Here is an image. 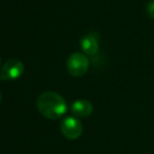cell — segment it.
<instances>
[{"instance_id":"1","label":"cell","mask_w":154,"mask_h":154,"mask_svg":"<svg viewBox=\"0 0 154 154\" xmlns=\"http://www.w3.org/2000/svg\"><path fill=\"white\" fill-rule=\"evenodd\" d=\"M39 112L48 119H58L66 113L67 105L61 95L54 91L44 92L37 99Z\"/></svg>"},{"instance_id":"2","label":"cell","mask_w":154,"mask_h":154,"mask_svg":"<svg viewBox=\"0 0 154 154\" xmlns=\"http://www.w3.org/2000/svg\"><path fill=\"white\" fill-rule=\"evenodd\" d=\"M89 68V59L86 54L83 53H73L68 57L66 61L67 72L73 77H81L88 71Z\"/></svg>"},{"instance_id":"3","label":"cell","mask_w":154,"mask_h":154,"mask_svg":"<svg viewBox=\"0 0 154 154\" xmlns=\"http://www.w3.org/2000/svg\"><path fill=\"white\" fill-rule=\"evenodd\" d=\"M61 132L65 138L70 140L78 139L82 135L83 126L77 117H66L61 123Z\"/></svg>"},{"instance_id":"4","label":"cell","mask_w":154,"mask_h":154,"mask_svg":"<svg viewBox=\"0 0 154 154\" xmlns=\"http://www.w3.org/2000/svg\"><path fill=\"white\" fill-rule=\"evenodd\" d=\"M24 73V64L19 59H10L0 71V80L18 79Z\"/></svg>"},{"instance_id":"5","label":"cell","mask_w":154,"mask_h":154,"mask_svg":"<svg viewBox=\"0 0 154 154\" xmlns=\"http://www.w3.org/2000/svg\"><path fill=\"white\" fill-rule=\"evenodd\" d=\"M99 38L95 34H87L81 39V49L86 55H95L99 52Z\"/></svg>"},{"instance_id":"6","label":"cell","mask_w":154,"mask_h":154,"mask_svg":"<svg viewBox=\"0 0 154 154\" xmlns=\"http://www.w3.org/2000/svg\"><path fill=\"white\" fill-rule=\"evenodd\" d=\"M92 103L86 99H78L71 105V112L77 117H87L92 113Z\"/></svg>"},{"instance_id":"7","label":"cell","mask_w":154,"mask_h":154,"mask_svg":"<svg viewBox=\"0 0 154 154\" xmlns=\"http://www.w3.org/2000/svg\"><path fill=\"white\" fill-rule=\"evenodd\" d=\"M147 13L152 19H154V0H150V1L147 3Z\"/></svg>"},{"instance_id":"8","label":"cell","mask_w":154,"mask_h":154,"mask_svg":"<svg viewBox=\"0 0 154 154\" xmlns=\"http://www.w3.org/2000/svg\"><path fill=\"white\" fill-rule=\"evenodd\" d=\"M1 99H2V96H1V93H0V103H1Z\"/></svg>"},{"instance_id":"9","label":"cell","mask_w":154,"mask_h":154,"mask_svg":"<svg viewBox=\"0 0 154 154\" xmlns=\"http://www.w3.org/2000/svg\"><path fill=\"white\" fill-rule=\"evenodd\" d=\"M0 64H1V58H0Z\"/></svg>"}]
</instances>
